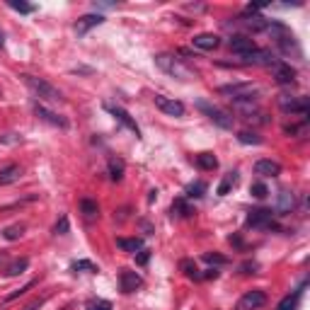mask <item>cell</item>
<instances>
[{
  "label": "cell",
  "mask_w": 310,
  "mask_h": 310,
  "mask_svg": "<svg viewBox=\"0 0 310 310\" xmlns=\"http://www.w3.org/2000/svg\"><path fill=\"white\" fill-rule=\"evenodd\" d=\"M204 194H206V182H192L184 189V196L187 199H201Z\"/></svg>",
  "instance_id": "cb8c5ba5"
},
{
  "label": "cell",
  "mask_w": 310,
  "mask_h": 310,
  "mask_svg": "<svg viewBox=\"0 0 310 310\" xmlns=\"http://www.w3.org/2000/svg\"><path fill=\"white\" fill-rule=\"evenodd\" d=\"M196 109L204 114V117H209L216 126H220V128H233V117H230L228 112H223L220 107H216V104H211V102H206V100H199L196 102Z\"/></svg>",
  "instance_id": "277c9868"
},
{
  "label": "cell",
  "mask_w": 310,
  "mask_h": 310,
  "mask_svg": "<svg viewBox=\"0 0 310 310\" xmlns=\"http://www.w3.org/2000/svg\"><path fill=\"white\" fill-rule=\"evenodd\" d=\"M230 49H233V54L235 56H245V54H250V51H255L257 46H255V41L250 37H245V34H233L230 37Z\"/></svg>",
  "instance_id": "7c38bea8"
},
{
  "label": "cell",
  "mask_w": 310,
  "mask_h": 310,
  "mask_svg": "<svg viewBox=\"0 0 310 310\" xmlns=\"http://www.w3.org/2000/svg\"><path fill=\"white\" fill-rule=\"evenodd\" d=\"M247 226L250 228H274V213L269 209H255L250 211V216H247Z\"/></svg>",
  "instance_id": "52a82bcc"
},
{
  "label": "cell",
  "mask_w": 310,
  "mask_h": 310,
  "mask_svg": "<svg viewBox=\"0 0 310 310\" xmlns=\"http://www.w3.org/2000/svg\"><path fill=\"white\" fill-rule=\"evenodd\" d=\"M8 5H10L12 10L22 12V15H32V12H34V5H27V3H17V0H10Z\"/></svg>",
  "instance_id": "d6a6232c"
},
{
  "label": "cell",
  "mask_w": 310,
  "mask_h": 310,
  "mask_svg": "<svg viewBox=\"0 0 310 310\" xmlns=\"http://www.w3.org/2000/svg\"><path fill=\"white\" fill-rule=\"evenodd\" d=\"M204 262H206V264H216V267H223V264H228V257H223V255H216V252H213V255H211V252H206V255H204Z\"/></svg>",
  "instance_id": "1f68e13d"
},
{
  "label": "cell",
  "mask_w": 310,
  "mask_h": 310,
  "mask_svg": "<svg viewBox=\"0 0 310 310\" xmlns=\"http://www.w3.org/2000/svg\"><path fill=\"white\" fill-rule=\"evenodd\" d=\"M19 141H22V138H19L17 134H3V136H0V143H3V146H12V143H19Z\"/></svg>",
  "instance_id": "8d00e7d4"
},
{
  "label": "cell",
  "mask_w": 310,
  "mask_h": 310,
  "mask_svg": "<svg viewBox=\"0 0 310 310\" xmlns=\"http://www.w3.org/2000/svg\"><path fill=\"white\" fill-rule=\"evenodd\" d=\"M71 269H73V272H90V274L100 272V269L92 264V262H87V259H78V262H73V264H71Z\"/></svg>",
  "instance_id": "f1b7e54d"
},
{
  "label": "cell",
  "mask_w": 310,
  "mask_h": 310,
  "mask_svg": "<svg viewBox=\"0 0 310 310\" xmlns=\"http://www.w3.org/2000/svg\"><path fill=\"white\" fill-rule=\"evenodd\" d=\"M237 141L245 143V146H262V136H257L255 131H240Z\"/></svg>",
  "instance_id": "484cf974"
},
{
  "label": "cell",
  "mask_w": 310,
  "mask_h": 310,
  "mask_svg": "<svg viewBox=\"0 0 310 310\" xmlns=\"http://www.w3.org/2000/svg\"><path fill=\"white\" fill-rule=\"evenodd\" d=\"M54 233H56V235H65V233H68V216H61V220L56 223Z\"/></svg>",
  "instance_id": "d590c367"
},
{
  "label": "cell",
  "mask_w": 310,
  "mask_h": 310,
  "mask_svg": "<svg viewBox=\"0 0 310 310\" xmlns=\"http://www.w3.org/2000/svg\"><path fill=\"white\" fill-rule=\"evenodd\" d=\"M218 92H220V95H226L228 100H233V104H240V102H257V97H259V87L252 85V82L220 85Z\"/></svg>",
  "instance_id": "3957f363"
},
{
  "label": "cell",
  "mask_w": 310,
  "mask_h": 310,
  "mask_svg": "<svg viewBox=\"0 0 310 310\" xmlns=\"http://www.w3.org/2000/svg\"><path fill=\"white\" fill-rule=\"evenodd\" d=\"M148 259H150V250H141L136 257V262L138 264H148Z\"/></svg>",
  "instance_id": "f35d334b"
},
{
  "label": "cell",
  "mask_w": 310,
  "mask_h": 310,
  "mask_svg": "<svg viewBox=\"0 0 310 310\" xmlns=\"http://www.w3.org/2000/svg\"><path fill=\"white\" fill-rule=\"evenodd\" d=\"M109 10V8H117V5H114V3H95V10Z\"/></svg>",
  "instance_id": "b9f144b4"
},
{
  "label": "cell",
  "mask_w": 310,
  "mask_h": 310,
  "mask_svg": "<svg viewBox=\"0 0 310 310\" xmlns=\"http://www.w3.org/2000/svg\"><path fill=\"white\" fill-rule=\"evenodd\" d=\"M19 174H22V170H19V165H8V167H3L0 170V187H5V184H12L19 180Z\"/></svg>",
  "instance_id": "ac0fdd59"
},
{
  "label": "cell",
  "mask_w": 310,
  "mask_h": 310,
  "mask_svg": "<svg viewBox=\"0 0 310 310\" xmlns=\"http://www.w3.org/2000/svg\"><path fill=\"white\" fill-rule=\"evenodd\" d=\"M102 22H104V17H102L100 12L97 15H85V17H80L75 22V32H78V37H85L92 27H100Z\"/></svg>",
  "instance_id": "5bb4252c"
},
{
  "label": "cell",
  "mask_w": 310,
  "mask_h": 310,
  "mask_svg": "<svg viewBox=\"0 0 310 310\" xmlns=\"http://www.w3.org/2000/svg\"><path fill=\"white\" fill-rule=\"evenodd\" d=\"M250 194H252V196H257V199H264L267 194H269V189H267V184L255 182L252 187H250Z\"/></svg>",
  "instance_id": "836d02e7"
},
{
  "label": "cell",
  "mask_w": 310,
  "mask_h": 310,
  "mask_svg": "<svg viewBox=\"0 0 310 310\" xmlns=\"http://www.w3.org/2000/svg\"><path fill=\"white\" fill-rule=\"evenodd\" d=\"M267 303V293L264 291H247L240 301H237L235 310H259Z\"/></svg>",
  "instance_id": "9c48e42d"
},
{
  "label": "cell",
  "mask_w": 310,
  "mask_h": 310,
  "mask_svg": "<svg viewBox=\"0 0 310 310\" xmlns=\"http://www.w3.org/2000/svg\"><path fill=\"white\" fill-rule=\"evenodd\" d=\"M85 310H112V303L97 298V301H90V303H87V305H85Z\"/></svg>",
  "instance_id": "e575fe53"
},
{
  "label": "cell",
  "mask_w": 310,
  "mask_h": 310,
  "mask_svg": "<svg viewBox=\"0 0 310 310\" xmlns=\"http://www.w3.org/2000/svg\"><path fill=\"white\" fill-rule=\"evenodd\" d=\"M196 165H199L201 170H206V172H213L218 167V160H216L213 153H201V155H196Z\"/></svg>",
  "instance_id": "ffe728a7"
},
{
  "label": "cell",
  "mask_w": 310,
  "mask_h": 310,
  "mask_svg": "<svg viewBox=\"0 0 310 310\" xmlns=\"http://www.w3.org/2000/svg\"><path fill=\"white\" fill-rule=\"evenodd\" d=\"M192 213V209H189V204L184 199H177L172 204V216H189Z\"/></svg>",
  "instance_id": "4dcf8cb0"
},
{
  "label": "cell",
  "mask_w": 310,
  "mask_h": 310,
  "mask_svg": "<svg viewBox=\"0 0 310 310\" xmlns=\"http://www.w3.org/2000/svg\"><path fill=\"white\" fill-rule=\"evenodd\" d=\"M237 180H240V174H237V172H228L226 177H223V182L218 184L216 194H218V196H226V194H228L230 189H233V187L237 184Z\"/></svg>",
  "instance_id": "44dd1931"
},
{
  "label": "cell",
  "mask_w": 310,
  "mask_h": 310,
  "mask_svg": "<svg viewBox=\"0 0 310 310\" xmlns=\"http://www.w3.org/2000/svg\"><path fill=\"white\" fill-rule=\"evenodd\" d=\"M141 286H143L141 274L131 272V269H121V272H119V289H121V293H134V291H138Z\"/></svg>",
  "instance_id": "ba28073f"
},
{
  "label": "cell",
  "mask_w": 310,
  "mask_h": 310,
  "mask_svg": "<svg viewBox=\"0 0 310 310\" xmlns=\"http://www.w3.org/2000/svg\"><path fill=\"white\" fill-rule=\"evenodd\" d=\"M216 276H218L216 269H206V274H201V279H216Z\"/></svg>",
  "instance_id": "60d3db41"
},
{
  "label": "cell",
  "mask_w": 310,
  "mask_h": 310,
  "mask_svg": "<svg viewBox=\"0 0 310 310\" xmlns=\"http://www.w3.org/2000/svg\"><path fill=\"white\" fill-rule=\"evenodd\" d=\"M22 235H25V226H22V223H17V226H8V228L3 230V237L10 240V242H12V240H19Z\"/></svg>",
  "instance_id": "4316f807"
},
{
  "label": "cell",
  "mask_w": 310,
  "mask_h": 310,
  "mask_svg": "<svg viewBox=\"0 0 310 310\" xmlns=\"http://www.w3.org/2000/svg\"><path fill=\"white\" fill-rule=\"evenodd\" d=\"M32 286H34V281H29V283H25V286H22V289H19V291H15V293H10L8 298H5V301H15V298H17V296H25V293L29 291V289H32Z\"/></svg>",
  "instance_id": "74e56055"
},
{
  "label": "cell",
  "mask_w": 310,
  "mask_h": 310,
  "mask_svg": "<svg viewBox=\"0 0 310 310\" xmlns=\"http://www.w3.org/2000/svg\"><path fill=\"white\" fill-rule=\"evenodd\" d=\"M153 102H155V107L163 112V114H167V117H184V104L182 102L172 100V97H163V95H155Z\"/></svg>",
  "instance_id": "8992f818"
},
{
  "label": "cell",
  "mask_w": 310,
  "mask_h": 310,
  "mask_svg": "<svg viewBox=\"0 0 310 310\" xmlns=\"http://www.w3.org/2000/svg\"><path fill=\"white\" fill-rule=\"evenodd\" d=\"M255 174H259V177H276V174H281V165L276 160H257Z\"/></svg>",
  "instance_id": "2e32d148"
},
{
  "label": "cell",
  "mask_w": 310,
  "mask_h": 310,
  "mask_svg": "<svg viewBox=\"0 0 310 310\" xmlns=\"http://www.w3.org/2000/svg\"><path fill=\"white\" fill-rule=\"evenodd\" d=\"M155 65H158L165 75L177 78V80H182V82L196 80V78H199V73H196L194 68H189L182 58H177V56H172V54H158L155 56Z\"/></svg>",
  "instance_id": "6da1fadb"
},
{
  "label": "cell",
  "mask_w": 310,
  "mask_h": 310,
  "mask_svg": "<svg viewBox=\"0 0 310 310\" xmlns=\"http://www.w3.org/2000/svg\"><path fill=\"white\" fill-rule=\"evenodd\" d=\"M124 170H126V165L121 158H112L109 160V177L114 182H121L124 180Z\"/></svg>",
  "instance_id": "7402d4cb"
},
{
  "label": "cell",
  "mask_w": 310,
  "mask_h": 310,
  "mask_svg": "<svg viewBox=\"0 0 310 310\" xmlns=\"http://www.w3.org/2000/svg\"><path fill=\"white\" fill-rule=\"evenodd\" d=\"M117 245L121 247V250H126V252H141L143 250V240L141 237H119L117 240Z\"/></svg>",
  "instance_id": "d6986e66"
},
{
  "label": "cell",
  "mask_w": 310,
  "mask_h": 310,
  "mask_svg": "<svg viewBox=\"0 0 310 310\" xmlns=\"http://www.w3.org/2000/svg\"><path fill=\"white\" fill-rule=\"evenodd\" d=\"M80 211L87 216V218H95L97 213H100V206H97V201H90V199H82L80 201Z\"/></svg>",
  "instance_id": "83f0119b"
},
{
  "label": "cell",
  "mask_w": 310,
  "mask_h": 310,
  "mask_svg": "<svg viewBox=\"0 0 310 310\" xmlns=\"http://www.w3.org/2000/svg\"><path fill=\"white\" fill-rule=\"evenodd\" d=\"M293 206H296V199H293V194L289 189H281L279 196H276V213L279 216H286V213H291Z\"/></svg>",
  "instance_id": "e0dca14e"
},
{
  "label": "cell",
  "mask_w": 310,
  "mask_h": 310,
  "mask_svg": "<svg viewBox=\"0 0 310 310\" xmlns=\"http://www.w3.org/2000/svg\"><path fill=\"white\" fill-rule=\"evenodd\" d=\"M192 44L196 49H201V51H213V49H218L220 37L218 34H211V32H204V34H196L192 39Z\"/></svg>",
  "instance_id": "9a60e30c"
},
{
  "label": "cell",
  "mask_w": 310,
  "mask_h": 310,
  "mask_svg": "<svg viewBox=\"0 0 310 310\" xmlns=\"http://www.w3.org/2000/svg\"><path fill=\"white\" fill-rule=\"evenodd\" d=\"M301 296H303V286L298 289V291H293L291 296H286V298L279 303V308H276V310H296V308H298V301H301Z\"/></svg>",
  "instance_id": "603a6c76"
},
{
  "label": "cell",
  "mask_w": 310,
  "mask_h": 310,
  "mask_svg": "<svg viewBox=\"0 0 310 310\" xmlns=\"http://www.w3.org/2000/svg\"><path fill=\"white\" fill-rule=\"evenodd\" d=\"M272 73L276 78V82L281 85H293L296 82V68H291V63H283V61H276L272 65Z\"/></svg>",
  "instance_id": "30bf717a"
},
{
  "label": "cell",
  "mask_w": 310,
  "mask_h": 310,
  "mask_svg": "<svg viewBox=\"0 0 310 310\" xmlns=\"http://www.w3.org/2000/svg\"><path fill=\"white\" fill-rule=\"evenodd\" d=\"M0 46H3V32H0Z\"/></svg>",
  "instance_id": "7bdbcfd3"
},
{
  "label": "cell",
  "mask_w": 310,
  "mask_h": 310,
  "mask_svg": "<svg viewBox=\"0 0 310 310\" xmlns=\"http://www.w3.org/2000/svg\"><path fill=\"white\" fill-rule=\"evenodd\" d=\"M22 80H25V85H27L29 90L37 95L41 102H51V104H61L63 102V95H61V90H56L51 82H46L44 78H34V75H22Z\"/></svg>",
  "instance_id": "7a4b0ae2"
},
{
  "label": "cell",
  "mask_w": 310,
  "mask_h": 310,
  "mask_svg": "<svg viewBox=\"0 0 310 310\" xmlns=\"http://www.w3.org/2000/svg\"><path fill=\"white\" fill-rule=\"evenodd\" d=\"M182 272L187 274L189 279H196V281H199V279H201L199 269H196V264H194L192 259H182Z\"/></svg>",
  "instance_id": "f546056e"
},
{
  "label": "cell",
  "mask_w": 310,
  "mask_h": 310,
  "mask_svg": "<svg viewBox=\"0 0 310 310\" xmlns=\"http://www.w3.org/2000/svg\"><path fill=\"white\" fill-rule=\"evenodd\" d=\"M104 109L109 112V114H112L114 119H117V121H121V124H124V126H126L128 131H134L136 136H141V131H138V126H136V121L128 117V112H124L121 107H112V104H104Z\"/></svg>",
  "instance_id": "4fadbf2b"
},
{
  "label": "cell",
  "mask_w": 310,
  "mask_h": 310,
  "mask_svg": "<svg viewBox=\"0 0 310 310\" xmlns=\"http://www.w3.org/2000/svg\"><path fill=\"white\" fill-rule=\"evenodd\" d=\"M240 269H242V274H255L257 264H255V262H245V264L240 267Z\"/></svg>",
  "instance_id": "ab89813d"
},
{
  "label": "cell",
  "mask_w": 310,
  "mask_h": 310,
  "mask_svg": "<svg viewBox=\"0 0 310 310\" xmlns=\"http://www.w3.org/2000/svg\"><path fill=\"white\" fill-rule=\"evenodd\" d=\"M34 114H37L41 121H46V124H51V126H58V128H68V121H65L63 117H58V114H54L51 109H46L44 104H39V102H34Z\"/></svg>",
  "instance_id": "8fae6325"
},
{
  "label": "cell",
  "mask_w": 310,
  "mask_h": 310,
  "mask_svg": "<svg viewBox=\"0 0 310 310\" xmlns=\"http://www.w3.org/2000/svg\"><path fill=\"white\" fill-rule=\"evenodd\" d=\"M27 267H29V259H17V262H12V264L5 269V276H19V274H25L27 272Z\"/></svg>",
  "instance_id": "d4e9b609"
},
{
  "label": "cell",
  "mask_w": 310,
  "mask_h": 310,
  "mask_svg": "<svg viewBox=\"0 0 310 310\" xmlns=\"http://www.w3.org/2000/svg\"><path fill=\"white\" fill-rule=\"evenodd\" d=\"M279 107L286 114H301L308 117V100L305 97H291V95H279Z\"/></svg>",
  "instance_id": "5b68a950"
}]
</instances>
